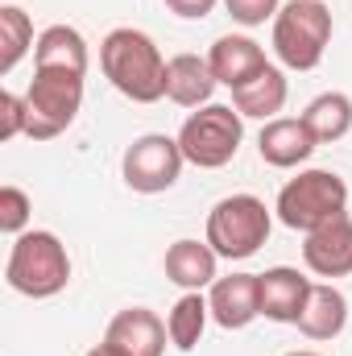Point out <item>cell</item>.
<instances>
[{
  "label": "cell",
  "mask_w": 352,
  "mask_h": 356,
  "mask_svg": "<svg viewBox=\"0 0 352 356\" xmlns=\"http://www.w3.org/2000/svg\"><path fill=\"white\" fill-rule=\"evenodd\" d=\"M344 323H349V298H344L332 282H315L294 327H298L307 340H336V336L344 332Z\"/></svg>",
  "instance_id": "2e32d148"
},
{
  "label": "cell",
  "mask_w": 352,
  "mask_h": 356,
  "mask_svg": "<svg viewBox=\"0 0 352 356\" xmlns=\"http://www.w3.org/2000/svg\"><path fill=\"white\" fill-rule=\"evenodd\" d=\"M33 67L38 71H75L88 75V42L75 25H50L38 33L33 46Z\"/></svg>",
  "instance_id": "e0dca14e"
},
{
  "label": "cell",
  "mask_w": 352,
  "mask_h": 356,
  "mask_svg": "<svg viewBox=\"0 0 352 356\" xmlns=\"http://www.w3.org/2000/svg\"><path fill=\"white\" fill-rule=\"evenodd\" d=\"M99 67L108 83L133 104H158L166 95V58L158 42L133 25H120L99 42Z\"/></svg>",
  "instance_id": "6da1fadb"
},
{
  "label": "cell",
  "mask_w": 352,
  "mask_h": 356,
  "mask_svg": "<svg viewBox=\"0 0 352 356\" xmlns=\"http://www.w3.org/2000/svg\"><path fill=\"white\" fill-rule=\"evenodd\" d=\"M273 211L286 228L311 232V228L349 211V182L336 170H298V178H290L278 191Z\"/></svg>",
  "instance_id": "277c9868"
},
{
  "label": "cell",
  "mask_w": 352,
  "mask_h": 356,
  "mask_svg": "<svg viewBox=\"0 0 352 356\" xmlns=\"http://www.w3.org/2000/svg\"><path fill=\"white\" fill-rule=\"evenodd\" d=\"M182 166H186L182 145H178V137H166V133L137 137L125 149V158H120V175L129 182V191H137V195H162V191H170L182 178Z\"/></svg>",
  "instance_id": "ba28073f"
},
{
  "label": "cell",
  "mask_w": 352,
  "mask_h": 356,
  "mask_svg": "<svg viewBox=\"0 0 352 356\" xmlns=\"http://www.w3.org/2000/svg\"><path fill=\"white\" fill-rule=\"evenodd\" d=\"M311 277H303L298 269L290 266H273L257 273V290H262V315L273 323H298L307 294H311Z\"/></svg>",
  "instance_id": "4fadbf2b"
},
{
  "label": "cell",
  "mask_w": 352,
  "mask_h": 356,
  "mask_svg": "<svg viewBox=\"0 0 352 356\" xmlns=\"http://www.w3.org/2000/svg\"><path fill=\"white\" fill-rule=\"evenodd\" d=\"M286 356H319V353H311V348H298V353H286Z\"/></svg>",
  "instance_id": "83f0119b"
},
{
  "label": "cell",
  "mask_w": 352,
  "mask_h": 356,
  "mask_svg": "<svg viewBox=\"0 0 352 356\" xmlns=\"http://www.w3.org/2000/svg\"><path fill=\"white\" fill-rule=\"evenodd\" d=\"M224 8H228V17H232L237 25L253 29V25H265V21L278 17L282 0H224Z\"/></svg>",
  "instance_id": "d4e9b609"
},
{
  "label": "cell",
  "mask_w": 352,
  "mask_h": 356,
  "mask_svg": "<svg viewBox=\"0 0 352 356\" xmlns=\"http://www.w3.org/2000/svg\"><path fill=\"white\" fill-rule=\"evenodd\" d=\"M211 91H216V75H211V63L199 58V54H175L166 58V99L178 108H203L211 104Z\"/></svg>",
  "instance_id": "9a60e30c"
},
{
  "label": "cell",
  "mask_w": 352,
  "mask_h": 356,
  "mask_svg": "<svg viewBox=\"0 0 352 356\" xmlns=\"http://www.w3.org/2000/svg\"><path fill=\"white\" fill-rule=\"evenodd\" d=\"M315 133L307 129L303 116H273L265 120L262 137H257V154H262L265 166H278V170H294L303 166L311 154H315Z\"/></svg>",
  "instance_id": "8fae6325"
},
{
  "label": "cell",
  "mask_w": 352,
  "mask_h": 356,
  "mask_svg": "<svg viewBox=\"0 0 352 356\" xmlns=\"http://www.w3.org/2000/svg\"><path fill=\"white\" fill-rule=\"evenodd\" d=\"M104 340L116 344V348H125L129 356H162L170 332H166V323L150 307H125V311L112 315Z\"/></svg>",
  "instance_id": "7c38bea8"
},
{
  "label": "cell",
  "mask_w": 352,
  "mask_h": 356,
  "mask_svg": "<svg viewBox=\"0 0 352 356\" xmlns=\"http://www.w3.org/2000/svg\"><path fill=\"white\" fill-rule=\"evenodd\" d=\"M88 356H129V353H125V348H116V344H108V340H104V344H95V348H91Z\"/></svg>",
  "instance_id": "4316f807"
},
{
  "label": "cell",
  "mask_w": 352,
  "mask_h": 356,
  "mask_svg": "<svg viewBox=\"0 0 352 356\" xmlns=\"http://www.w3.org/2000/svg\"><path fill=\"white\" fill-rule=\"evenodd\" d=\"M303 261L319 277H349L352 273V220L349 211L311 228L303 241Z\"/></svg>",
  "instance_id": "30bf717a"
},
{
  "label": "cell",
  "mask_w": 352,
  "mask_h": 356,
  "mask_svg": "<svg viewBox=\"0 0 352 356\" xmlns=\"http://www.w3.org/2000/svg\"><path fill=\"white\" fill-rule=\"evenodd\" d=\"M207 63H211L216 83H224V88H241V83H249L257 71L269 67L265 50L253 38H245V33H224V38H216L211 50H207Z\"/></svg>",
  "instance_id": "5bb4252c"
},
{
  "label": "cell",
  "mask_w": 352,
  "mask_h": 356,
  "mask_svg": "<svg viewBox=\"0 0 352 356\" xmlns=\"http://www.w3.org/2000/svg\"><path fill=\"white\" fill-rule=\"evenodd\" d=\"M25 104H29L25 137L54 141V137H63L75 124V116L83 108V75H75V71H38L33 67Z\"/></svg>",
  "instance_id": "52a82bcc"
},
{
  "label": "cell",
  "mask_w": 352,
  "mask_h": 356,
  "mask_svg": "<svg viewBox=\"0 0 352 356\" xmlns=\"http://www.w3.org/2000/svg\"><path fill=\"white\" fill-rule=\"evenodd\" d=\"M207 307H211V319H216L224 332L249 327V323L262 315L257 273H228V277H216L211 290H207Z\"/></svg>",
  "instance_id": "9c48e42d"
},
{
  "label": "cell",
  "mask_w": 352,
  "mask_h": 356,
  "mask_svg": "<svg viewBox=\"0 0 352 356\" xmlns=\"http://www.w3.org/2000/svg\"><path fill=\"white\" fill-rule=\"evenodd\" d=\"M29 129V104L17 91H0V141H13Z\"/></svg>",
  "instance_id": "cb8c5ba5"
},
{
  "label": "cell",
  "mask_w": 352,
  "mask_h": 356,
  "mask_svg": "<svg viewBox=\"0 0 352 356\" xmlns=\"http://www.w3.org/2000/svg\"><path fill=\"white\" fill-rule=\"evenodd\" d=\"M269 228H273V216L257 195H228L211 207L203 241L216 249V257L245 261L269 241Z\"/></svg>",
  "instance_id": "8992f818"
},
{
  "label": "cell",
  "mask_w": 352,
  "mask_h": 356,
  "mask_svg": "<svg viewBox=\"0 0 352 356\" xmlns=\"http://www.w3.org/2000/svg\"><path fill=\"white\" fill-rule=\"evenodd\" d=\"M245 141V116L232 104H203L199 112H191L178 129V145L182 158L199 170H220L241 154Z\"/></svg>",
  "instance_id": "5b68a950"
},
{
  "label": "cell",
  "mask_w": 352,
  "mask_h": 356,
  "mask_svg": "<svg viewBox=\"0 0 352 356\" xmlns=\"http://www.w3.org/2000/svg\"><path fill=\"white\" fill-rule=\"evenodd\" d=\"M33 21L21 4H0V75H13L17 63L33 50Z\"/></svg>",
  "instance_id": "7402d4cb"
},
{
  "label": "cell",
  "mask_w": 352,
  "mask_h": 356,
  "mask_svg": "<svg viewBox=\"0 0 352 356\" xmlns=\"http://www.w3.org/2000/svg\"><path fill=\"white\" fill-rule=\"evenodd\" d=\"M303 120H307V129L315 133L319 145L349 137L352 133V95H344V91H323V95H315V99L307 104Z\"/></svg>",
  "instance_id": "ffe728a7"
},
{
  "label": "cell",
  "mask_w": 352,
  "mask_h": 356,
  "mask_svg": "<svg viewBox=\"0 0 352 356\" xmlns=\"http://www.w3.org/2000/svg\"><path fill=\"white\" fill-rule=\"evenodd\" d=\"M216 249L207 241H175L166 249V277L175 282L178 290H203L211 286L220 273H216Z\"/></svg>",
  "instance_id": "d6986e66"
},
{
  "label": "cell",
  "mask_w": 352,
  "mask_h": 356,
  "mask_svg": "<svg viewBox=\"0 0 352 356\" xmlns=\"http://www.w3.org/2000/svg\"><path fill=\"white\" fill-rule=\"evenodd\" d=\"M162 4H166L175 17H182V21H203L220 0H162Z\"/></svg>",
  "instance_id": "484cf974"
},
{
  "label": "cell",
  "mask_w": 352,
  "mask_h": 356,
  "mask_svg": "<svg viewBox=\"0 0 352 356\" xmlns=\"http://www.w3.org/2000/svg\"><path fill=\"white\" fill-rule=\"evenodd\" d=\"M29 220H33V199L13 182L0 186V232L21 236V232H29Z\"/></svg>",
  "instance_id": "603a6c76"
},
{
  "label": "cell",
  "mask_w": 352,
  "mask_h": 356,
  "mask_svg": "<svg viewBox=\"0 0 352 356\" xmlns=\"http://www.w3.org/2000/svg\"><path fill=\"white\" fill-rule=\"evenodd\" d=\"M286 75H282V67H265L257 71L249 83H241V88H232V108L241 112V116H253V120H273L282 108H286Z\"/></svg>",
  "instance_id": "ac0fdd59"
},
{
  "label": "cell",
  "mask_w": 352,
  "mask_h": 356,
  "mask_svg": "<svg viewBox=\"0 0 352 356\" xmlns=\"http://www.w3.org/2000/svg\"><path fill=\"white\" fill-rule=\"evenodd\" d=\"M332 42V8L323 0H286L273 17V54L286 71H315Z\"/></svg>",
  "instance_id": "3957f363"
},
{
  "label": "cell",
  "mask_w": 352,
  "mask_h": 356,
  "mask_svg": "<svg viewBox=\"0 0 352 356\" xmlns=\"http://www.w3.org/2000/svg\"><path fill=\"white\" fill-rule=\"evenodd\" d=\"M207 319H211V307H207V298H203L199 290H182V298H178L175 307H170V315H166L170 344H175L178 353H191V348L203 340V327H207Z\"/></svg>",
  "instance_id": "44dd1931"
},
{
  "label": "cell",
  "mask_w": 352,
  "mask_h": 356,
  "mask_svg": "<svg viewBox=\"0 0 352 356\" xmlns=\"http://www.w3.org/2000/svg\"><path fill=\"white\" fill-rule=\"evenodd\" d=\"M4 282L17 294H25V298H54V294H63L67 282H71L67 245L54 232H46V228L13 236V249H8V261H4Z\"/></svg>",
  "instance_id": "7a4b0ae2"
}]
</instances>
